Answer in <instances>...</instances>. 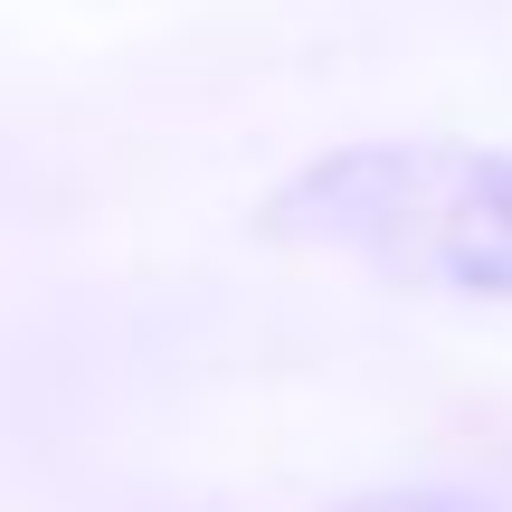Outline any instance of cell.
I'll return each mask as SVG.
<instances>
[{
  "instance_id": "obj_1",
  "label": "cell",
  "mask_w": 512,
  "mask_h": 512,
  "mask_svg": "<svg viewBox=\"0 0 512 512\" xmlns=\"http://www.w3.org/2000/svg\"><path fill=\"white\" fill-rule=\"evenodd\" d=\"M294 247L351 256L389 285L512 304V152L475 143H351L266 200Z\"/></svg>"
},
{
  "instance_id": "obj_2",
  "label": "cell",
  "mask_w": 512,
  "mask_h": 512,
  "mask_svg": "<svg viewBox=\"0 0 512 512\" xmlns=\"http://www.w3.org/2000/svg\"><path fill=\"white\" fill-rule=\"evenodd\" d=\"M323 512H512V503L484 494V484H389V494H351Z\"/></svg>"
}]
</instances>
